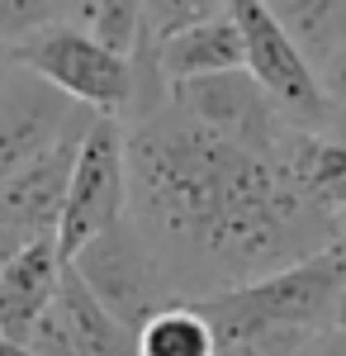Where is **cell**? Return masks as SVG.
I'll list each match as a JSON object with an SVG mask.
<instances>
[{
  "label": "cell",
  "mask_w": 346,
  "mask_h": 356,
  "mask_svg": "<svg viewBox=\"0 0 346 356\" xmlns=\"http://www.w3.org/2000/svg\"><path fill=\"white\" fill-rule=\"evenodd\" d=\"M124 134L129 223L186 300L266 280L332 247L337 223L304 204L275 152L209 134L171 100Z\"/></svg>",
  "instance_id": "6da1fadb"
},
{
  "label": "cell",
  "mask_w": 346,
  "mask_h": 356,
  "mask_svg": "<svg viewBox=\"0 0 346 356\" xmlns=\"http://www.w3.org/2000/svg\"><path fill=\"white\" fill-rule=\"evenodd\" d=\"M346 261L337 247L252 285L204 295L199 314L218 337V356H304L332 332Z\"/></svg>",
  "instance_id": "7a4b0ae2"
},
{
  "label": "cell",
  "mask_w": 346,
  "mask_h": 356,
  "mask_svg": "<svg viewBox=\"0 0 346 356\" xmlns=\"http://www.w3.org/2000/svg\"><path fill=\"white\" fill-rule=\"evenodd\" d=\"M15 62L33 72L38 81H48L57 95H67L76 110L95 119H119L129 124L133 114V57L105 53L85 29L76 24H43L28 38L15 43Z\"/></svg>",
  "instance_id": "3957f363"
},
{
  "label": "cell",
  "mask_w": 346,
  "mask_h": 356,
  "mask_svg": "<svg viewBox=\"0 0 346 356\" xmlns=\"http://www.w3.org/2000/svg\"><path fill=\"white\" fill-rule=\"evenodd\" d=\"M223 10H228V19L242 33L247 76L270 95V105L285 114V124L290 129H308V134H327L337 110L322 95V81L308 67V57L294 48V38L266 10V0H223Z\"/></svg>",
  "instance_id": "277c9868"
},
{
  "label": "cell",
  "mask_w": 346,
  "mask_h": 356,
  "mask_svg": "<svg viewBox=\"0 0 346 356\" xmlns=\"http://www.w3.org/2000/svg\"><path fill=\"white\" fill-rule=\"evenodd\" d=\"M124 219H129V134L119 119H90L57 219L62 261H76L100 233Z\"/></svg>",
  "instance_id": "5b68a950"
},
{
  "label": "cell",
  "mask_w": 346,
  "mask_h": 356,
  "mask_svg": "<svg viewBox=\"0 0 346 356\" xmlns=\"http://www.w3.org/2000/svg\"><path fill=\"white\" fill-rule=\"evenodd\" d=\"M67 266L85 280V290L105 304L133 337L152 314H161V309L186 300V295L176 290V280L166 275L161 257L147 247V238H142L129 219L114 223L109 233H100V238L85 247L76 261H67Z\"/></svg>",
  "instance_id": "8992f818"
},
{
  "label": "cell",
  "mask_w": 346,
  "mask_h": 356,
  "mask_svg": "<svg viewBox=\"0 0 346 356\" xmlns=\"http://www.w3.org/2000/svg\"><path fill=\"white\" fill-rule=\"evenodd\" d=\"M95 114L76 110L67 95H57L48 81L15 67L0 86V186L33 166L43 152H53L62 138H72Z\"/></svg>",
  "instance_id": "52a82bcc"
},
{
  "label": "cell",
  "mask_w": 346,
  "mask_h": 356,
  "mask_svg": "<svg viewBox=\"0 0 346 356\" xmlns=\"http://www.w3.org/2000/svg\"><path fill=\"white\" fill-rule=\"evenodd\" d=\"M171 105L204 124L209 134L242 143L252 152H275L280 138L290 134L285 114L270 105V95L252 81L247 72H228V76H204V81H176L171 86Z\"/></svg>",
  "instance_id": "ba28073f"
},
{
  "label": "cell",
  "mask_w": 346,
  "mask_h": 356,
  "mask_svg": "<svg viewBox=\"0 0 346 356\" xmlns=\"http://www.w3.org/2000/svg\"><path fill=\"white\" fill-rule=\"evenodd\" d=\"M90 124H81L72 138H62L53 152H43L33 166L19 176H10L0 186V252L19 257L24 247L57 238V219H62V200H67V181H72V162Z\"/></svg>",
  "instance_id": "9c48e42d"
},
{
  "label": "cell",
  "mask_w": 346,
  "mask_h": 356,
  "mask_svg": "<svg viewBox=\"0 0 346 356\" xmlns=\"http://www.w3.org/2000/svg\"><path fill=\"white\" fill-rule=\"evenodd\" d=\"M62 252H57V238H43V243L24 247L5 275H0V337L10 342H24L28 332L38 328V318L53 309L57 300V280H62Z\"/></svg>",
  "instance_id": "30bf717a"
},
{
  "label": "cell",
  "mask_w": 346,
  "mask_h": 356,
  "mask_svg": "<svg viewBox=\"0 0 346 356\" xmlns=\"http://www.w3.org/2000/svg\"><path fill=\"white\" fill-rule=\"evenodd\" d=\"M275 157L285 166L290 186L304 195V204L337 223V214L346 209V143L342 138L290 129V134L280 138Z\"/></svg>",
  "instance_id": "8fae6325"
},
{
  "label": "cell",
  "mask_w": 346,
  "mask_h": 356,
  "mask_svg": "<svg viewBox=\"0 0 346 356\" xmlns=\"http://www.w3.org/2000/svg\"><path fill=\"white\" fill-rule=\"evenodd\" d=\"M157 43V38H152ZM157 67L166 86L176 81H204V76H228V72H247V53H242V33L228 19V10L218 19H204L195 29H181L157 43Z\"/></svg>",
  "instance_id": "7c38bea8"
},
{
  "label": "cell",
  "mask_w": 346,
  "mask_h": 356,
  "mask_svg": "<svg viewBox=\"0 0 346 356\" xmlns=\"http://www.w3.org/2000/svg\"><path fill=\"white\" fill-rule=\"evenodd\" d=\"M266 10L280 19L313 72H322L346 43V0H266Z\"/></svg>",
  "instance_id": "4fadbf2b"
},
{
  "label": "cell",
  "mask_w": 346,
  "mask_h": 356,
  "mask_svg": "<svg viewBox=\"0 0 346 356\" xmlns=\"http://www.w3.org/2000/svg\"><path fill=\"white\" fill-rule=\"evenodd\" d=\"M138 356H218V337H213L209 318L199 314L195 300H181L171 309L152 314L133 337Z\"/></svg>",
  "instance_id": "5bb4252c"
},
{
  "label": "cell",
  "mask_w": 346,
  "mask_h": 356,
  "mask_svg": "<svg viewBox=\"0 0 346 356\" xmlns=\"http://www.w3.org/2000/svg\"><path fill=\"white\" fill-rule=\"evenodd\" d=\"M81 29L114 57H133L147 38V15L142 0H95V10L81 19Z\"/></svg>",
  "instance_id": "9a60e30c"
},
{
  "label": "cell",
  "mask_w": 346,
  "mask_h": 356,
  "mask_svg": "<svg viewBox=\"0 0 346 356\" xmlns=\"http://www.w3.org/2000/svg\"><path fill=\"white\" fill-rule=\"evenodd\" d=\"M142 15H147V33L161 43V38L181 33V29L218 19L223 15V0H142Z\"/></svg>",
  "instance_id": "2e32d148"
},
{
  "label": "cell",
  "mask_w": 346,
  "mask_h": 356,
  "mask_svg": "<svg viewBox=\"0 0 346 356\" xmlns=\"http://www.w3.org/2000/svg\"><path fill=\"white\" fill-rule=\"evenodd\" d=\"M43 24H57L53 0H0V43L15 48L19 38H28Z\"/></svg>",
  "instance_id": "e0dca14e"
},
{
  "label": "cell",
  "mask_w": 346,
  "mask_h": 356,
  "mask_svg": "<svg viewBox=\"0 0 346 356\" xmlns=\"http://www.w3.org/2000/svg\"><path fill=\"white\" fill-rule=\"evenodd\" d=\"M318 81H322V95L332 100V110L346 114V43L337 48V57L318 72Z\"/></svg>",
  "instance_id": "ac0fdd59"
},
{
  "label": "cell",
  "mask_w": 346,
  "mask_h": 356,
  "mask_svg": "<svg viewBox=\"0 0 346 356\" xmlns=\"http://www.w3.org/2000/svg\"><path fill=\"white\" fill-rule=\"evenodd\" d=\"M53 10H57V24H76L95 10V0H53Z\"/></svg>",
  "instance_id": "d6986e66"
},
{
  "label": "cell",
  "mask_w": 346,
  "mask_h": 356,
  "mask_svg": "<svg viewBox=\"0 0 346 356\" xmlns=\"http://www.w3.org/2000/svg\"><path fill=\"white\" fill-rule=\"evenodd\" d=\"M304 356H346V337H342V332H327L318 347H308Z\"/></svg>",
  "instance_id": "ffe728a7"
},
{
  "label": "cell",
  "mask_w": 346,
  "mask_h": 356,
  "mask_svg": "<svg viewBox=\"0 0 346 356\" xmlns=\"http://www.w3.org/2000/svg\"><path fill=\"white\" fill-rule=\"evenodd\" d=\"M15 67H19V62H15V48H10V43H0V86H5V76H10Z\"/></svg>",
  "instance_id": "44dd1931"
},
{
  "label": "cell",
  "mask_w": 346,
  "mask_h": 356,
  "mask_svg": "<svg viewBox=\"0 0 346 356\" xmlns=\"http://www.w3.org/2000/svg\"><path fill=\"white\" fill-rule=\"evenodd\" d=\"M332 247L342 252V261H346V209L337 214V228H332Z\"/></svg>",
  "instance_id": "7402d4cb"
},
{
  "label": "cell",
  "mask_w": 346,
  "mask_h": 356,
  "mask_svg": "<svg viewBox=\"0 0 346 356\" xmlns=\"http://www.w3.org/2000/svg\"><path fill=\"white\" fill-rule=\"evenodd\" d=\"M0 356H38L33 347H24V342H10V337H0Z\"/></svg>",
  "instance_id": "603a6c76"
},
{
  "label": "cell",
  "mask_w": 346,
  "mask_h": 356,
  "mask_svg": "<svg viewBox=\"0 0 346 356\" xmlns=\"http://www.w3.org/2000/svg\"><path fill=\"white\" fill-rule=\"evenodd\" d=\"M332 332L346 337V285H342V300H337V318H332Z\"/></svg>",
  "instance_id": "cb8c5ba5"
},
{
  "label": "cell",
  "mask_w": 346,
  "mask_h": 356,
  "mask_svg": "<svg viewBox=\"0 0 346 356\" xmlns=\"http://www.w3.org/2000/svg\"><path fill=\"white\" fill-rule=\"evenodd\" d=\"M327 134H337L346 143V114H337V119H332V129H327Z\"/></svg>",
  "instance_id": "d4e9b609"
}]
</instances>
